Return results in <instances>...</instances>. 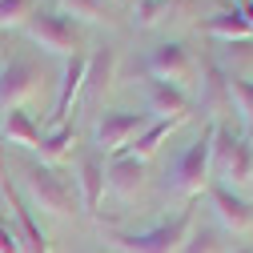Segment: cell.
Returning <instances> with one entry per match:
<instances>
[{"label": "cell", "instance_id": "1", "mask_svg": "<svg viewBox=\"0 0 253 253\" xmlns=\"http://www.w3.org/2000/svg\"><path fill=\"white\" fill-rule=\"evenodd\" d=\"M213 133H217V121L205 125L193 145H185V153L165 173V193H177L185 201H197L205 193V185L213 181Z\"/></svg>", "mask_w": 253, "mask_h": 253}, {"label": "cell", "instance_id": "2", "mask_svg": "<svg viewBox=\"0 0 253 253\" xmlns=\"http://www.w3.org/2000/svg\"><path fill=\"white\" fill-rule=\"evenodd\" d=\"M197 225V201H185L181 213L157 221L153 229H137V233H113V241L125 253H181L189 229Z\"/></svg>", "mask_w": 253, "mask_h": 253}, {"label": "cell", "instance_id": "3", "mask_svg": "<svg viewBox=\"0 0 253 253\" xmlns=\"http://www.w3.org/2000/svg\"><path fill=\"white\" fill-rule=\"evenodd\" d=\"M24 189H28V205H41L52 217H73L81 213V193H77V181H69L65 173H56L52 165H28L24 169Z\"/></svg>", "mask_w": 253, "mask_h": 253}, {"label": "cell", "instance_id": "4", "mask_svg": "<svg viewBox=\"0 0 253 253\" xmlns=\"http://www.w3.org/2000/svg\"><path fill=\"white\" fill-rule=\"evenodd\" d=\"M24 33L33 37L41 48L56 52V56H73V52H84V24L73 20L69 12H60L56 4H37V12L28 16Z\"/></svg>", "mask_w": 253, "mask_h": 253}, {"label": "cell", "instance_id": "5", "mask_svg": "<svg viewBox=\"0 0 253 253\" xmlns=\"http://www.w3.org/2000/svg\"><path fill=\"white\" fill-rule=\"evenodd\" d=\"M213 181L229 185L233 193L253 185V145L221 121H217V133H213Z\"/></svg>", "mask_w": 253, "mask_h": 253}, {"label": "cell", "instance_id": "6", "mask_svg": "<svg viewBox=\"0 0 253 253\" xmlns=\"http://www.w3.org/2000/svg\"><path fill=\"white\" fill-rule=\"evenodd\" d=\"M41 92V65L24 52H12L0 65V109H24L28 97Z\"/></svg>", "mask_w": 253, "mask_h": 253}, {"label": "cell", "instance_id": "7", "mask_svg": "<svg viewBox=\"0 0 253 253\" xmlns=\"http://www.w3.org/2000/svg\"><path fill=\"white\" fill-rule=\"evenodd\" d=\"M0 193H4L8 205H12V225H16L20 241H24V253H48V237H44V229H41V221H37L33 205H28L24 189L16 185V177H8L4 153H0Z\"/></svg>", "mask_w": 253, "mask_h": 253}, {"label": "cell", "instance_id": "8", "mask_svg": "<svg viewBox=\"0 0 253 253\" xmlns=\"http://www.w3.org/2000/svg\"><path fill=\"white\" fill-rule=\"evenodd\" d=\"M141 69L145 77L153 81H169V84H189V77H193V56H189V48L181 41H161V44H153L141 60Z\"/></svg>", "mask_w": 253, "mask_h": 253}, {"label": "cell", "instance_id": "9", "mask_svg": "<svg viewBox=\"0 0 253 253\" xmlns=\"http://www.w3.org/2000/svg\"><path fill=\"white\" fill-rule=\"evenodd\" d=\"M153 117L149 113H129V109H109V113H101L97 117V149L101 153H117L121 145H129L145 125H149Z\"/></svg>", "mask_w": 253, "mask_h": 253}, {"label": "cell", "instance_id": "10", "mask_svg": "<svg viewBox=\"0 0 253 253\" xmlns=\"http://www.w3.org/2000/svg\"><path fill=\"white\" fill-rule=\"evenodd\" d=\"M205 193H209V205H213L217 221H221L225 229H233V233L253 229V201H249L245 193H233V189L221 185V181H209Z\"/></svg>", "mask_w": 253, "mask_h": 253}, {"label": "cell", "instance_id": "11", "mask_svg": "<svg viewBox=\"0 0 253 253\" xmlns=\"http://www.w3.org/2000/svg\"><path fill=\"white\" fill-rule=\"evenodd\" d=\"M105 185H109V173H105V153L92 145L81 153V165H77V193H81V209L92 213L105 197Z\"/></svg>", "mask_w": 253, "mask_h": 253}, {"label": "cell", "instance_id": "12", "mask_svg": "<svg viewBox=\"0 0 253 253\" xmlns=\"http://www.w3.org/2000/svg\"><path fill=\"white\" fill-rule=\"evenodd\" d=\"M145 109L149 117H173V121H185L193 113V97L181 88V84H169V81H145Z\"/></svg>", "mask_w": 253, "mask_h": 253}, {"label": "cell", "instance_id": "13", "mask_svg": "<svg viewBox=\"0 0 253 253\" xmlns=\"http://www.w3.org/2000/svg\"><path fill=\"white\" fill-rule=\"evenodd\" d=\"M84 69H88V52H73L65 56V73H60V92H56V105H52V125H69L73 101L81 97V84H84Z\"/></svg>", "mask_w": 253, "mask_h": 253}, {"label": "cell", "instance_id": "14", "mask_svg": "<svg viewBox=\"0 0 253 253\" xmlns=\"http://www.w3.org/2000/svg\"><path fill=\"white\" fill-rule=\"evenodd\" d=\"M197 28H201V33H209V37L229 41V44H253V24H249L237 8H221V12L205 16Z\"/></svg>", "mask_w": 253, "mask_h": 253}, {"label": "cell", "instance_id": "15", "mask_svg": "<svg viewBox=\"0 0 253 253\" xmlns=\"http://www.w3.org/2000/svg\"><path fill=\"white\" fill-rule=\"evenodd\" d=\"M113 73H117V48H97V52H88V69H84V84H81V97L84 101H97L101 92L109 88V81H113Z\"/></svg>", "mask_w": 253, "mask_h": 253}, {"label": "cell", "instance_id": "16", "mask_svg": "<svg viewBox=\"0 0 253 253\" xmlns=\"http://www.w3.org/2000/svg\"><path fill=\"white\" fill-rule=\"evenodd\" d=\"M105 173H109V189L113 193L137 197V189L145 181V161H137V157H129V153H113V161L105 165Z\"/></svg>", "mask_w": 253, "mask_h": 253}, {"label": "cell", "instance_id": "17", "mask_svg": "<svg viewBox=\"0 0 253 253\" xmlns=\"http://www.w3.org/2000/svg\"><path fill=\"white\" fill-rule=\"evenodd\" d=\"M225 105H229V73L217 60H205L201 65V109L221 113Z\"/></svg>", "mask_w": 253, "mask_h": 253}, {"label": "cell", "instance_id": "18", "mask_svg": "<svg viewBox=\"0 0 253 253\" xmlns=\"http://www.w3.org/2000/svg\"><path fill=\"white\" fill-rule=\"evenodd\" d=\"M177 125H181V121H173V117H153L145 129L129 141V157H137V161H149V157L169 141V133L177 129Z\"/></svg>", "mask_w": 253, "mask_h": 253}, {"label": "cell", "instance_id": "19", "mask_svg": "<svg viewBox=\"0 0 253 253\" xmlns=\"http://www.w3.org/2000/svg\"><path fill=\"white\" fill-rule=\"evenodd\" d=\"M41 125L33 121V113H24V109H8L4 113V141L12 145H24V149H37L41 145Z\"/></svg>", "mask_w": 253, "mask_h": 253}, {"label": "cell", "instance_id": "20", "mask_svg": "<svg viewBox=\"0 0 253 253\" xmlns=\"http://www.w3.org/2000/svg\"><path fill=\"white\" fill-rule=\"evenodd\" d=\"M73 145H77V129H73V125H60V129H52V133L41 137L37 153H41V161H44V165H52V161H60V157H65Z\"/></svg>", "mask_w": 253, "mask_h": 253}, {"label": "cell", "instance_id": "21", "mask_svg": "<svg viewBox=\"0 0 253 253\" xmlns=\"http://www.w3.org/2000/svg\"><path fill=\"white\" fill-rule=\"evenodd\" d=\"M181 4L185 0H137L133 4V24L137 28H153V24H161L165 16H173Z\"/></svg>", "mask_w": 253, "mask_h": 253}, {"label": "cell", "instance_id": "22", "mask_svg": "<svg viewBox=\"0 0 253 253\" xmlns=\"http://www.w3.org/2000/svg\"><path fill=\"white\" fill-rule=\"evenodd\" d=\"M181 253H221V233L213 225H193L181 245Z\"/></svg>", "mask_w": 253, "mask_h": 253}, {"label": "cell", "instance_id": "23", "mask_svg": "<svg viewBox=\"0 0 253 253\" xmlns=\"http://www.w3.org/2000/svg\"><path fill=\"white\" fill-rule=\"evenodd\" d=\"M41 0H0V28H16L28 24V16L37 12Z\"/></svg>", "mask_w": 253, "mask_h": 253}, {"label": "cell", "instance_id": "24", "mask_svg": "<svg viewBox=\"0 0 253 253\" xmlns=\"http://www.w3.org/2000/svg\"><path fill=\"white\" fill-rule=\"evenodd\" d=\"M229 101H233L237 113L253 125V81H249V77H233V73H229Z\"/></svg>", "mask_w": 253, "mask_h": 253}, {"label": "cell", "instance_id": "25", "mask_svg": "<svg viewBox=\"0 0 253 253\" xmlns=\"http://www.w3.org/2000/svg\"><path fill=\"white\" fill-rule=\"evenodd\" d=\"M56 8L84 24V20H101L105 16V0H56Z\"/></svg>", "mask_w": 253, "mask_h": 253}, {"label": "cell", "instance_id": "26", "mask_svg": "<svg viewBox=\"0 0 253 253\" xmlns=\"http://www.w3.org/2000/svg\"><path fill=\"white\" fill-rule=\"evenodd\" d=\"M0 253H24V241L8 217H0Z\"/></svg>", "mask_w": 253, "mask_h": 253}, {"label": "cell", "instance_id": "27", "mask_svg": "<svg viewBox=\"0 0 253 253\" xmlns=\"http://www.w3.org/2000/svg\"><path fill=\"white\" fill-rule=\"evenodd\" d=\"M233 8H237V12H241V16L249 20V24H253V0H237V4H233Z\"/></svg>", "mask_w": 253, "mask_h": 253}, {"label": "cell", "instance_id": "28", "mask_svg": "<svg viewBox=\"0 0 253 253\" xmlns=\"http://www.w3.org/2000/svg\"><path fill=\"white\" fill-rule=\"evenodd\" d=\"M233 253H253V245H237V249H233Z\"/></svg>", "mask_w": 253, "mask_h": 253}]
</instances>
